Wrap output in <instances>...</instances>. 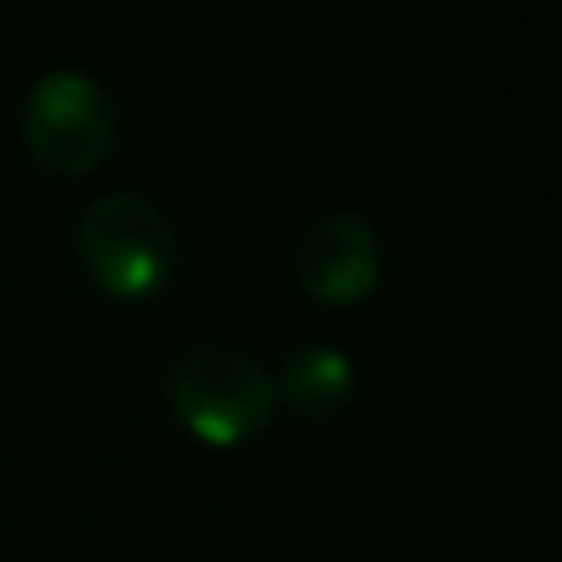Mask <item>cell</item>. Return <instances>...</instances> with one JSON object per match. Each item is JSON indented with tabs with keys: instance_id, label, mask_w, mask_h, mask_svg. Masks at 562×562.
Listing matches in <instances>:
<instances>
[{
	"instance_id": "cell-3",
	"label": "cell",
	"mask_w": 562,
	"mask_h": 562,
	"mask_svg": "<svg viewBox=\"0 0 562 562\" xmlns=\"http://www.w3.org/2000/svg\"><path fill=\"white\" fill-rule=\"evenodd\" d=\"M20 134L30 158L49 173H89L104 164L119 138V104L89 69L59 65L30 85Z\"/></svg>"
},
{
	"instance_id": "cell-5",
	"label": "cell",
	"mask_w": 562,
	"mask_h": 562,
	"mask_svg": "<svg viewBox=\"0 0 562 562\" xmlns=\"http://www.w3.org/2000/svg\"><path fill=\"white\" fill-rule=\"evenodd\" d=\"M272 390L296 415L326 419V415H336V409H346L350 395H356V366H350V356L340 346H330V340H301V346H291L286 356H281Z\"/></svg>"
},
{
	"instance_id": "cell-4",
	"label": "cell",
	"mask_w": 562,
	"mask_h": 562,
	"mask_svg": "<svg viewBox=\"0 0 562 562\" xmlns=\"http://www.w3.org/2000/svg\"><path fill=\"white\" fill-rule=\"evenodd\" d=\"M291 272L316 301H360L380 281L375 223L356 207H330L301 233Z\"/></svg>"
},
{
	"instance_id": "cell-2",
	"label": "cell",
	"mask_w": 562,
	"mask_h": 562,
	"mask_svg": "<svg viewBox=\"0 0 562 562\" xmlns=\"http://www.w3.org/2000/svg\"><path fill=\"white\" fill-rule=\"evenodd\" d=\"M79 262L114 296H154L178 262L173 223L134 188L99 193L79 213Z\"/></svg>"
},
{
	"instance_id": "cell-1",
	"label": "cell",
	"mask_w": 562,
	"mask_h": 562,
	"mask_svg": "<svg viewBox=\"0 0 562 562\" xmlns=\"http://www.w3.org/2000/svg\"><path fill=\"white\" fill-rule=\"evenodd\" d=\"M164 395L173 415L207 445H243L272 425V370L243 346H188L168 366Z\"/></svg>"
}]
</instances>
